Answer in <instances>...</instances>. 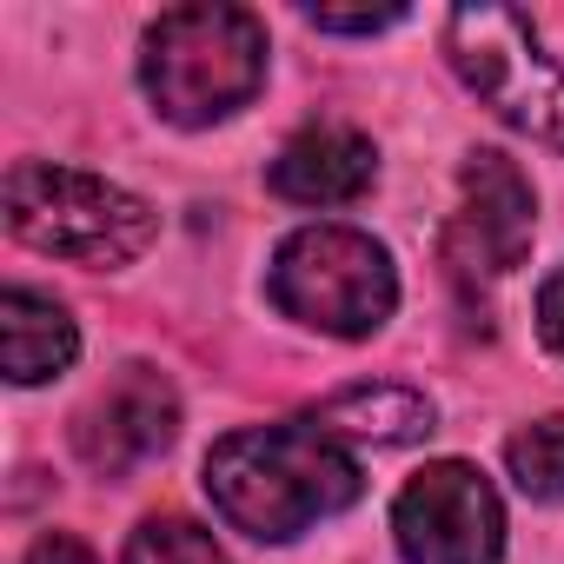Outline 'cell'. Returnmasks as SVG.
Instances as JSON below:
<instances>
[{"mask_svg": "<svg viewBox=\"0 0 564 564\" xmlns=\"http://www.w3.org/2000/svg\"><path fill=\"white\" fill-rule=\"evenodd\" d=\"M206 491L226 511V524H239L265 544H286L359 498V458L319 419L246 425L213 445Z\"/></svg>", "mask_w": 564, "mask_h": 564, "instance_id": "cell-1", "label": "cell"}, {"mask_svg": "<svg viewBox=\"0 0 564 564\" xmlns=\"http://www.w3.org/2000/svg\"><path fill=\"white\" fill-rule=\"evenodd\" d=\"M140 80L173 127H213L239 113L265 80V28L246 8H173L153 21Z\"/></svg>", "mask_w": 564, "mask_h": 564, "instance_id": "cell-2", "label": "cell"}, {"mask_svg": "<svg viewBox=\"0 0 564 564\" xmlns=\"http://www.w3.org/2000/svg\"><path fill=\"white\" fill-rule=\"evenodd\" d=\"M8 226L14 239L74 259V265H127L153 239V206L100 173L21 160L8 173Z\"/></svg>", "mask_w": 564, "mask_h": 564, "instance_id": "cell-3", "label": "cell"}, {"mask_svg": "<svg viewBox=\"0 0 564 564\" xmlns=\"http://www.w3.org/2000/svg\"><path fill=\"white\" fill-rule=\"evenodd\" d=\"M272 306L300 326H313V333L366 339L399 306V272H392V259L372 232L306 226L272 259Z\"/></svg>", "mask_w": 564, "mask_h": 564, "instance_id": "cell-4", "label": "cell"}, {"mask_svg": "<svg viewBox=\"0 0 564 564\" xmlns=\"http://www.w3.org/2000/svg\"><path fill=\"white\" fill-rule=\"evenodd\" d=\"M445 54L458 80L518 133L564 147V67L511 8H458L445 21Z\"/></svg>", "mask_w": 564, "mask_h": 564, "instance_id": "cell-5", "label": "cell"}, {"mask_svg": "<svg viewBox=\"0 0 564 564\" xmlns=\"http://www.w3.org/2000/svg\"><path fill=\"white\" fill-rule=\"evenodd\" d=\"M392 531H399L405 564H498L505 505H498V491L478 465L438 458L399 491Z\"/></svg>", "mask_w": 564, "mask_h": 564, "instance_id": "cell-6", "label": "cell"}, {"mask_svg": "<svg viewBox=\"0 0 564 564\" xmlns=\"http://www.w3.org/2000/svg\"><path fill=\"white\" fill-rule=\"evenodd\" d=\"M531 226H538V199L531 180L505 160V153H471L458 173V219L445 232V259L465 279H505L524 252H531Z\"/></svg>", "mask_w": 564, "mask_h": 564, "instance_id": "cell-7", "label": "cell"}, {"mask_svg": "<svg viewBox=\"0 0 564 564\" xmlns=\"http://www.w3.org/2000/svg\"><path fill=\"white\" fill-rule=\"evenodd\" d=\"M180 432V399L153 366H127L80 419H74V452L100 478H127L147 458H160Z\"/></svg>", "mask_w": 564, "mask_h": 564, "instance_id": "cell-8", "label": "cell"}, {"mask_svg": "<svg viewBox=\"0 0 564 564\" xmlns=\"http://www.w3.org/2000/svg\"><path fill=\"white\" fill-rule=\"evenodd\" d=\"M379 173V153L359 127H339V120H319V127H300L272 160V193L293 199V206H352Z\"/></svg>", "mask_w": 564, "mask_h": 564, "instance_id": "cell-9", "label": "cell"}, {"mask_svg": "<svg viewBox=\"0 0 564 564\" xmlns=\"http://www.w3.org/2000/svg\"><path fill=\"white\" fill-rule=\"evenodd\" d=\"M80 352V333L67 319V306L28 293V286H8L0 293V359H8V379L14 386H41L54 372H67Z\"/></svg>", "mask_w": 564, "mask_h": 564, "instance_id": "cell-10", "label": "cell"}, {"mask_svg": "<svg viewBox=\"0 0 564 564\" xmlns=\"http://www.w3.org/2000/svg\"><path fill=\"white\" fill-rule=\"evenodd\" d=\"M319 425L333 438H372V445H412L432 432V399L412 392V386H392V379H366V386H346L319 405Z\"/></svg>", "mask_w": 564, "mask_h": 564, "instance_id": "cell-11", "label": "cell"}, {"mask_svg": "<svg viewBox=\"0 0 564 564\" xmlns=\"http://www.w3.org/2000/svg\"><path fill=\"white\" fill-rule=\"evenodd\" d=\"M505 465H511V478H518V491H524V498L557 505V498H564V412L531 419L524 432H511Z\"/></svg>", "mask_w": 564, "mask_h": 564, "instance_id": "cell-12", "label": "cell"}, {"mask_svg": "<svg viewBox=\"0 0 564 564\" xmlns=\"http://www.w3.org/2000/svg\"><path fill=\"white\" fill-rule=\"evenodd\" d=\"M127 564H226V551L193 518H147L127 538Z\"/></svg>", "mask_w": 564, "mask_h": 564, "instance_id": "cell-13", "label": "cell"}, {"mask_svg": "<svg viewBox=\"0 0 564 564\" xmlns=\"http://www.w3.org/2000/svg\"><path fill=\"white\" fill-rule=\"evenodd\" d=\"M306 21H313V28H326V34H379V28H399V21H405V8H359V14L306 8Z\"/></svg>", "mask_w": 564, "mask_h": 564, "instance_id": "cell-14", "label": "cell"}, {"mask_svg": "<svg viewBox=\"0 0 564 564\" xmlns=\"http://www.w3.org/2000/svg\"><path fill=\"white\" fill-rule=\"evenodd\" d=\"M538 333H544V346L564 359V265L544 279V293H538Z\"/></svg>", "mask_w": 564, "mask_h": 564, "instance_id": "cell-15", "label": "cell"}, {"mask_svg": "<svg viewBox=\"0 0 564 564\" xmlns=\"http://www.w3.org/2000/svg\"><path fill=\"white\" fill-rule=\"evenodd\" d=\"M21 564H94V551H87L80 538H67V531H47Z\"/></svg>", "mask_w": 564, "mask_h": 564, "instance_id": "cell-16", "label": "cell"}]
</instances>
